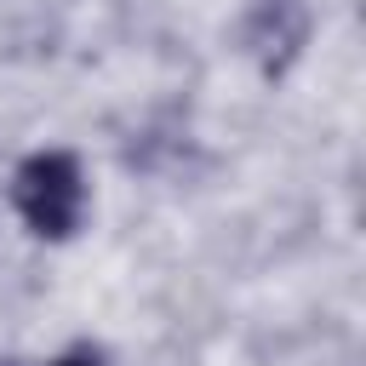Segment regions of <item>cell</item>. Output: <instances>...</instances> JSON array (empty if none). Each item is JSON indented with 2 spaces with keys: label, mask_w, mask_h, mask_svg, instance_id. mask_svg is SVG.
<instances>
[{
  "label": "cell",
  "mask_w": 366,
  "mask_h": 366,
  "mask_svg": "<svg viewBox=\"0 0 366 366\" xmlns=\"http://www.w3.org/2000/svg\"><path fill=\"white\" fill-rule=\"evenodd\" d=\"M11 200H17V212L29 217V229H34V234L63 240V234L80 223V206H86L80 166H74L69 154H34V160H23V166H17Z\"/></svg>",
  "instance_id": "cell-1"
},
{
  "label": "cell",
  "mask_w": 366,
  "mask_h": 366,
  "mask_svg": "<svg viewBox=\"0 0 366 366\" xmlns=\"http://www.w3.org/2000/svg\"><path fill=\"white\" fill-rule=\"evenodd\" d=\"M63 366H97V360H92V355H69Z\"/></svg>",
  "instance_id": "cell-2"
}]
</instances>
